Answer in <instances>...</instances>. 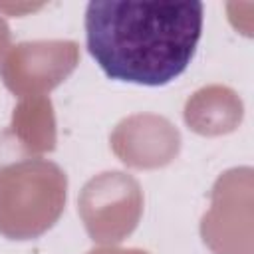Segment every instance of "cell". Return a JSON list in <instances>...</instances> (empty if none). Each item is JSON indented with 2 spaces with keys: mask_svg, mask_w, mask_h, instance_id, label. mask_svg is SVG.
I'll return each mask as SVG.
<instances>
[{
  "mask_svg": "<svg viewBox=\"0 0 254 254\" xmlns=\"http://www.w3.org/2000/svg\"><path fill=\"white\" fill-rule=\"evenodd\" d=\"M202 20V2L93 0L85 8V44L109 79L161 87L192 62Z\"/></svg>",
  "mask_w": 254,
  "mask_h": 254,
  "instance_id": "obj_1",
  "label": "cell"
}]
</instances>
